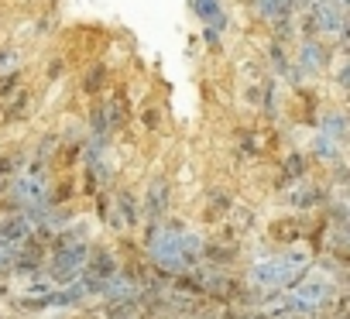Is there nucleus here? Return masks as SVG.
<instances>
[{"instance_id":"f257e3e1","label":"nucleus","mask_w":350,"mask_h":319,"mask_svg":"<svg viewBox=\"0 0 350 319\" xmlns=\"http://www.w3.org/2000/svg\"><path fill=\"white\" fill-rule=\"evenodd\" d=\"M200 251H203V240H200L196 234H189V230H183V227H172V223L158 227V230L151 234V240H148L151 261H154L158 268L172 271V275L189 271V268L196 264Z\"/></svg>"},{"instance_id":"f03ea898","label":"nucleus","mask_w":350,"mask_h":319,"mask_svg":"<svg viewBox=\"0 0 350 319\" xmlns=\"http://www.w3.org/2000/svg\"><path fill=\"white\" fill-rule=\"evenodd\" d=\"M302 271H306V254H302V251H288V254L258 261V264L251 268V285H254V288H265V292H275V288L292 285Z\"/></svg>"},{"instance_id":"7ed1b4c3","label":"nucleus","mask_w":350,"mask_h":319,"mask_svg":"<svg viewBox=\"0 0 350 319\" xmlns=\"http://www.w3.org/2000/svg\"><path fill=\"white\" fill-rule=\"evenodd\" d=\"M329 292H333V281H329L326 275H309V278L295 281V285L285 292L282 309H285V312H316V309L329 299Z\"/></svg>"},{"instance_id":"20e7f679","label":"nucleus","mask_w":350,"mask_h":319,"mask_svg":"<svg viewBox=\"0 0 350 319\" xmlns=\"http://www.w3.org/2000/svg\"><path fill=\"white\" fill-rule=\"evenodd\" d=\"M49 176L42 172V169H21L14 179H11V199L21 206V210H28V213H35V210H45L49 206Z\"/></svg>"},{"instance_id":"39448f33","label":"nucleus","mask_w":350,"mask_h":319,"mask_svg":"<svg viewBox=\"0 0 350 319\" xmlns=\"http://www.w3.org/2000/svg\"><path fill=\"white\" fill-rule=\"evenodd\" d=\"M86 261H90L86 244H83V240H66V244L55 251L49 275H52V281H55V285H69L72 278H79V275L86 271Z\"/></svg>"},{"instance_id":"423d86ee","label":"nucleus","mask_w":350,"mask_h":319,"mask_svg":"<svg viewBox=\"0 0 350 319\" xmlns=\"http://www.w3.org/2000/svg\"><path fill=\"white\" fill-rule=\"evenodd\" d=\"M31 234H35V220H31V213H14V217H4L0 220V237L4 240H11V244H25V240H31Z\"/></svg>"},{"instance_id":"0eeeda50","label":"nucleus","mask_w":350,"mask_h":319,"mask_svg":"<svg viewBox=\"0 0 350 319\" xmlns=\"http://www.w3.org/2000/svg\"><path fill=\"white\" fill-rule=\"evenodd\" d=\"M193 11H196V18L206 25L210 38H217V35L227 28V14H224V8H220V0H193Z\"/></svg>"},{"instance_id":"6e6552de","label":"nucleus","mask_w":350,"mask_h":319,"mask_svg":"<svg viewBox=\"0 0 350 319\" xmlns=\"http://www.w3.org/2000/svg\"><path fill=\"white\" fill-rule=\"evenodd\" d=\"M312 14H316V21H319V28L323 31H340V8L333 4V0H316V8H312Z\"/></svg>"},{"instance_id":"1a4fd4ad","label":"nucleus","mask_w":350,"mask_h":319,"mask_svg":"<svg viewBox=\"0 0 350 319\" xmlns=\"http://www.w3.org/2000/svg\"><path fill=\"white\" fill-rule=\"evenodd\" d=\"M18 261H21V247L0 237V271H8V268H11V264H18Z\"/></svg>"},{"instance_id":"9d476101","label":"nucleus","mask_w":350,"mask_h":319,"mask_svg":"<svg viewBox=\"0 0 350 319\" xmlns=\"http://www.w3.org/2000/svg\"><path fill=\"white\" fill-rule=\"evenodd\" d=\"M11 169H14V158H0V193H4V186L11 179Z\"/></svg>"},{"instance_id":"9b49d317","label":"nucleus","mask_w":350,"mask_h":319,"mask_svg":"<svg viewBox=\"0 0 350 319\" xmlns=\"http://www.w3.org/2000/svg\"><path fill=\"white\" fill-rule=\"evenodd\" d=\"M59 72H62V62H59V59H55V62H52V66H49V76H52V79H55V76H59Z\"/></svg>"},{"instance_id":"f8f14e48","label":"nucleus","mask_w":350,"mask_h":319,"mask_svg":"<svg viewBox=\"0 0 350 319\" xmlns=\"http://www.w3.org/2000/svg\"><path fill=\"white\" fill-rule=\"evenodd\" d=\"M347 319H350V316H347Z\"/></svg>"}]
</instances>
